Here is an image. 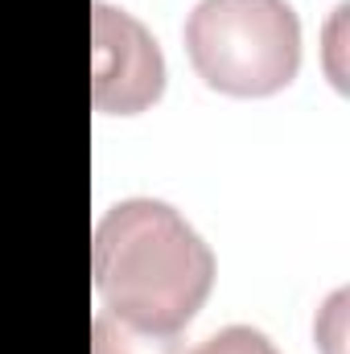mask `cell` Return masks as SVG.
Listing matches in <instances>:
<instances>
[{
    "label": "cell",
    "mask_w": 350,
    "mask_h": 354,
    "mask_svg": "<svg viewBox=\"0 0 350 354\" xmlns=\"http://www.w3.org/2000/svg\"><path fill=\"white\" fill-rule=\"evenodd\" d=\"M185 54L210 91L264 99L301 71V21L288 0H198L185 17Z\"/></svg>",
    "instance_id": "7a4b0ae2"
},
{
    "label": "cell",
    "mask_w": 350,
    "mask_h": 354,
    "mask_svg": "<svg viewBox=\"0 0 350 354\" xmlns=\"http://www.w3.org/2000/svg\"><path fill=\"white\" fill-rule=\"evenodd\" d=\"M91 276L103 313L136 330L177 334L210 297L214 252L169 202L128 198L95 227Z\"/></svg>",
    "instance_id": "6da1fadb"
},
{
    "label": "cell",
    "mask_w": 350,
    "mask_h": 354,
    "mask_svg": "<svg viewBox=\"0 0 350 354\" xmlns=\"http://www.w3.org/2000/svg\"><path fill=\"white\" fill-rule=\"evenodd\" d=\"M91 99L103 115H140L165 95V54L157 37L124 8L91 12Z\"/></svg>",
    "instance_id": "3957f363"
},
{
    "label": "cell",
    "mask_w": 350,
    "mask_h": 354,
    "mask_svg": "<svg viewBox=\"0 0 350 354\" xmlns=\"http://www.w3.org/2000/svg\"><path fill=\"white\" fill-rule=\"evenodd\" d=\"M91 354H185L177 334L136 330L111 313H95L91 322Z\"/></svg>",
    "instance_id": "277c9868"
},
{
    "label": "cell",
    "mask_w": 350,
    "mask_h": 354,
    "mask_svg": "<svg viewBox=\"0 0 350 354\" xmlns=\"http://www.w3.org/2000/svg\"><path fill=\"white\" fill-rule=\"evenodd\" d=\"M190 354H280V351L268 342V334L252 330V326H227V330L210 334L202 346H194Z\"/></svg>",
    "instance_id": "5b68a950"
}]
</instances>
